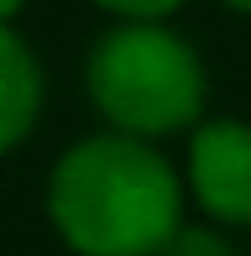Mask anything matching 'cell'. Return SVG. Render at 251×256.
Instances as JSON below:
<instances>
[{
  "label": "cell",
  "mask_w": 251,
  "mask_h": 256,
  "mask_svg": "<svg viewBox=\"0 0 251 256\" xmlns=\"http://www.w3.org/2000/svg\"><path fill=\"white\" fill-rule=\"evenodd\" d=\"M89 94L120 136H168L204 110V68L184 37L157 21H131L100 37L89 58Z\"/></svg>",
  "instance_id": "2"
},
{
  "label": "cell",
  "mask_w": 251,
  "mask_h": 256,
  "mask_svg": "<svg viewBox=\"0 0 251 256\" xmlns=\"http://www.w3.org/2000/svg\"><path fill=\"white\" fill-rule=\"evenodd\" d=\"M188 183L214 220L251 225V126L210 120L194 131Z\"/></svg>",
  "instance_id": "3"
},
{
  "label": "cell",
  "mask_w": 251,
  "mask_h": 256,
  "mask_svg": "<svg viewBox=\"0 0 251 256\" xmlns=\"http://www.w3.org/2000/svg\"><path fill=\"white\" fill-rule=\"evenodd\" d=\"M21 6H26V0H0V26H6V21H10V16H16V10H21Z\"/></svg>",
  "instance_id": "7"
},
{
  "label": "cell",
  "mask_w": 251,
  "mask_h": 256,
  "mask_svg": "<svg viewBox=\"0 0 251 256\" xmlns=\"http://www.w3.org/2000/svg\"><path fill=\"white\" fill-rule=\"evenodd\" d=\"M178 178L136 136H89L52 168L48 209L78 256H162L178 236Z\"/></svg>",
  "instance_id": "1"
},
{
  "label": "cell",
  "mask_w": 251,
  "mask_h": 256,
  "mask_svg": "<svg viewBox=\"0 0 251 256\" xmlns=\"http://www.w3.org/2000/svg\"><path fill=\"white\" fill-rule=\"evenodd\" d=\"M225 6H236V10H251V0H225Z\"/></svg>",
  "instance_id": "8"
},
{
  "label": "cell",
  "mask_w": 251,
  "mask_h": 256,
  "mask_svg": "<svg viewBox=\"0 0 251 256\" xmlns=\"http://www.w3.org/2000/svg\"><path fill=\"white\" fill-rule=\"evenodd\" d=\"M162 256H236V251L225 246L220 236H210V230H178L173 246H168Z\"/></svg>",
  "instance_id": "5"
},
{
  "label": "cell",
  "mask_w": 251,
  "mask_h": 256,
  "mask_svg": "<svg viewBox=\"0 0 251 256\" xmlns=\"http://www.w3.org/2000/svg\"><path fill=\"white\" fill-rule=\"evenodd\" d=\"M37 104H42L37 58L26 52V42H21L16 32L0 26V152H10V146L32 131Z\"/></svg>",
  "instance_id": "4"
},
{
  "label": "cell",
  "mask_w": 251,
  "mask_h": 256,
  "mask_svg": "<svg viewBox=\"0 0 251 256\" xmlns=\"http://www.w3.org/2000/svg\"><path fill=\"white\" fill-rule=\"evenodd\" d=\"M100 6L126 16V21H157V16H168V10H178L184 0H100Z\"/></svg>",
  "instance_id": "6"
}]
</instances>
